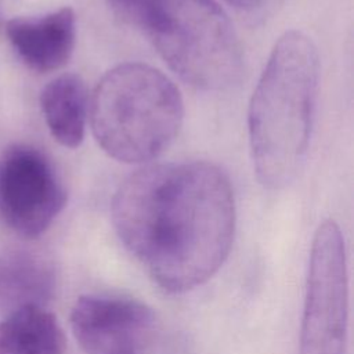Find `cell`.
<instances>
[{
    "mask_svg": "<svg viewBox=\"0 0 354 354\" xmlns=\"http://www.w3.org/2000/svg\"><path fill=\"white\" fill-rule=\"evenodd\" d=\"M111 212L123 245L171 293L205 283L232 246V188L223 170L209 162L137 170L115 192Z\"/></svg>",
    "mask_w": 354,
    "mask_h": 354,
    "instance_id": "6da1fadb",
    "label": "cell"
},
{
    "mask_svg": "<svg viewBox=\"0 0 354 354\" xmlns=\"http://www.w3.org/2000/svg\"><path fill=\"white\" fill-rule=\"evenodd\" d=\"M318 77L314 43L299 30L285 32L271 50L248 113L253 169L267 188L288 185L301 169L311 137Z\"/></svg>",
    "mask_w": 354,
    "mask_h": 354,
    "instance_id": "7a4b0ae2",
    "label": "cell"
},
{
    "mask_svg": "<svg viewBox=\"0 0 354 354\" xmlns=\"http://www.w3.org/2000/svg\"><path fill=\"white\" fill-rule=\"evenodd\" d=\"M93 134L113 159L142 163L176 138L184 118L178 88L160 71L141 62L108 71L90 104Z\"/></svg>",
    "mask_w": 354,
    "mask_h": 354,
    "instance_id": "3957f363",
    "label": "cell"
},
{
    "mask_svg": "<svg viewBox=\"0 0 354 354\" xmlns=\"http://www.w3.org/2000/svg\"><path fill=\"white\" fill-rule=\"evenodd\" d=\"M144 29L167 65L191 86L223 90L238 82L242 47L214 0H155Z\"/></svg>",
    "mask_w": 354,
    "mask_h": 354,
    "instance_id": "277c9868",
    "label": "cell"
},
{
    "mask_svg": "<svg viewBox=\"0 0 354 354\" xmlns=\"http://www.w3.org/2000/svg\"><path fill=\"white\" fill-rule=\"evenodd\" d=\"M347 263L339 225L324 221L313 239L299 354H344Z\"/></svg>",
    "mask_w": 354,
    "mask_h": 354,
    "instance_id": "5b68a950",
    "label": "cell"
},
{
    "mask_svg": "<svg viewBox=\"0 0 354 354\" xmlns=\"http://www.w3.org/2000/svg\"><path fill=\"white\" fill-rule=\"evenodd\" d=\"M66 203L65 187L46 153L14 144L0 155V218L18 235H41Z\"/></svg>",
    "mask_w": 354,
    "mask_h": 354,
    "instance_id": "8992f818",
    "label": "cell"
},
{
    "mask_svg": "<svg viewBox=\"0 0 354 354\" xmlns=\"http://www.w3.org/2000/svg\"><path fill=\"white\" fill-rule=\"evenodd\" d=\"M153 321L147 304L113 295L80 296L71 311L72 332L87 354L134 353Z\"/></svg>",
    "mask_w": 354,
    "mask_h": 354,
    "instance_id": "52a82bcc",
    "label": "cell"
},
{
    "mask_svg": "<svg viewBox=\"0 0 354 354\" xmlns=\"http://www.w3.org/2000/svg\"><path fill=\"white\" fill-rule=\"evenodd\" d=\"M4 29L21 61L40 73L62 68L75 48L76 17L69 7L40 17L12 18Z\"/></svg>",
    "mask_w": 354,
    "mask_h": 354,
    "instance_id": "ba28073f",
    "label": "cell"
},
{
    "mask_svg": "<svg viewBox=\"0 0 354 354\" xmlns=\"http://www.w3.org/2000/svg\"><path fill=\"white\" fill-rule=\"evenodd\" d=\"M55 286L54 266L44 254L18 248L0 250V306L11 311L46 306Z\"/></svg>",
    "mask_w": 354,
    "mask_h": 354,
    "instance_id": "9c48e42d",
    "label": "cell"
},
{
    "mask_svg": "<svg viewBox=\"0 0 354 354\" xmlns=\"http://www.w3.org/2000/svg\"><path fill=\"white\" fill-rule=\"evenodd\" d=\"M40 106L55 141L66 148L82 144L87 118V90L79 75L64 73L48 82L41 90Z\"/></svg>",
    "mask_w": 354,
    "mask_h": 354,
    "instance_id": "30bf717a",
    "label": "cell"
},
{
    "mask_svg": "<svg viewBox=\"0 0 354 354\" xmlns=\"http://www.w3.org/2000/svg\"><path fill=\"white\" fill-rule=\"evenodd\" d=\"M65 335L44 306L10 311L0 322V354H64Z\"/></svg>",
    "mask_w": 354,
    "mask_h": 354,
    "instance_id": "8fae6325",
    "label": "cell"
},
{
    "mask_svg": "<svg viewBox=\"0 0 354 354\" xmlns=\"http://www.w3.org/2000/svg\"><path fill=\"white\" fill-rule=\"evenodd\" d=\"M155 0H108L112 11L130 25L144 28L147 15Z\"/></svg>",
    "mask_w": 354,
    "mask_h": 354,
    "instance_id": "7c38bea8",
    "label": "cell"
},
{
    "mask_svg": "<svg viewBox=\"0 0 354 354\" xmlns=\"http://www.w3.org/2000/svg\"><path fill=\"white\" fill-rule=\"evenodd\" d=\"M225 1L241 10H253L259 7L264 0H225Z\"/></svg>",
    "mask_w": 354,
    "mask_h": 354,
    "instance_id": "4fadbf2b",
    "label": "cell"
},
{
    "mask_svg": "<svg viewBox=\"0 0 354 354\" xmlns=\"http://www.w3.org/2000/svg\"><path fill=\"white\" fill-rule=\"evenodd\" d=\"M3 28H4V22H3V3L0 0V32H1Z\"/></svg>",
    "mask_w": 354,
    "mask_h": 354,
    "instance_id": "5bb4252c",
    "label": "cell"
},
{
    "mask_svg": "<svg viewBox=\"0 0 354 354\" xmlns=\"http://www.w3.org/2000/svg\"><path fill=\"white\" fill-rule=\"evenodd\" d=\"M126 354H134V353H126Z\"/></svg>",
    "mask_w": 354,
    "mask_h": 354,
    "instance_id": "9a60e30c",
    "label": "cell"
}]
</instances>
